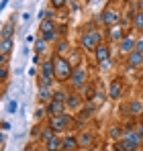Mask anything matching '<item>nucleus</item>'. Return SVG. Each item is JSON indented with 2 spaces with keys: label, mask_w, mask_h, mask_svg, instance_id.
<instances>
[{
  "label": "nucleus",
  "mask_w": 143,
  "mask_h": 151,
  "mask_svg": "<svg viewBox=\"0 0 143 151\" xmlns=\"http://www.w3.org/2000/svg\"><path fill=\"white\" fill-rule=\"evenodd\" d=\"M12 49V39H2L0 41V55H8Z\"/></svg>",
  "instance_id": "6ab92c4d"
},
{
  "label": "nucleus",
  "mask_w": 143,
  "mask_h": 151,
  "mask_svg": "<svg viewBox=\"0 0 143 151\" xmlns=\"http://www.w3.org/2000/svg\"><path fill=\"white\" fill-rule=\"evenodd\" d=\"M17 110H19V102L10 100V102H8V106H6V112H8V114H14Z\"/></svg>",
  "instance_id": "a878e982"
},
{
  "label": "nucleus",
  "mask_w": 143,
  "mask_h": 151,
  "mask_svg": "<svg viewBox=\"0 0 143 151\" xmlns=\"http://www.w3.org/2000/svg\"><path fill=\"white\" fill-rule=\"evenodd\" d=\"M94 110H96V106L92 104V102H88V104L84 106V112H82V114H86V116H90V114H92Z\"/></svg>",
  "instance_id": "c756f323"
},
{
  "label": "nucleus",
  "mask_w": 143,
  "mask_h": 151,
  "mask_svg": "<svg viewBox=\"0 0 143 151\" xmlns=\"http://www.w3.org/2000/svg\"><path fill=\"white\" fill-rule=\"evenodd\" d=\"M119 12L115 10V8H104V12H102V17H100V21H102V25L108 27V29H113V27L119 25Z\"/></svg>",
  "instance_id": "20e7f679"
},
{
  "label": "nucleus",
  "mask_w": 143,
  "mask_h": 151,
  "mask_svg": "<svg viewBox=\"0 0 143 151\" xmlns=\"http://www.w3.org/2000/svg\"><path fill=\"white\" fill-rule=\"evenodd\" d=\"M86 78H88V74H86L82 68H76V70L72 72V78H70V80H72V86H74V88H82V86H84V82H86Z\"/></svg>",
  "instance_id": "0eeeda50"
},
{
  "label": "nucleus",
  "mask_w": 143,
  "mask_h": 151,
  "mask_svg": "<svg viewBox=\"0 0 143 151\" xmlns=\"http://www.w3.org/2000/svg\"><path fill=\"white\" fill-rule=\"evenodd\" d=\"M51 61H53V78H55L57 82H68L72 78V72H74L70 61H68L66 57H61V55H53Z\"/></svg>",
  "instance_id": "f257e3e1"
},
{
  "label": "nucleus",
  "mask_w": 143,
  "mask_h": 151,
  "mask_svg": "<svg viewBox=\"0 0 143 151\" xmlns=\"http://www.w3.org/2000/svg\"><path fill=\"white\" fill-rule=\"evenodd\" d=\"M123 92H125V84L121 82L119 78H115L110 82V88H108V98L110 100H119L121 96H123Z\"/></svg>",
  "instance_id": "423d86ee"
},
{
  "label": "nucleus",
  "mask_w": 143,
  "mask_h": 151,
  "mask_svg": "<svg viewBox=\"0 0 143 151\" xmlns=\"http://www.w3.org/2000/svg\"><path fill=\"white\" fill-rule=\"evenodd\" d=\"M131 25H133V29H137V31L143 33V12H135V14H133Z\"/></svg>",
  "instance_id": "f3484780"
},
{
  "label": "nucleus",
  "mask_w": 143,
  "mask_h": 151,
  "mask_svg": "<svg viewBox=\"0 0 143 151\" xmlns=\"http://www.w3.org/2000/svg\"><path fill=\"white\" fill-rule=\"evenodd\" d=\"M61 151H78V137L68 135L61 139Z\"/></svg>",
  "instance_id": "9d476101"
},
{
  "label": "nucleus",
  "mask_w": 143,
  "mask_h": 151,
  "mask_svg": "<svg viewBox=\"0 0 143 151\" xmlns=\"http://www.w3.org/2000/svg\"><path fill=\"white\" fill-rule=\"evenodd\" d=\"M53 31H55V23H53V21H43V23H41V33H43V35L53 33Z\"/></svg>",
  "instance_id": "4be33fe9"
},
{
  "label": "nucleus",
  "mask_w": 143,
  "mask_h": 151,
  "mask_svg": "<svg viewBox=\"0 0 143 151\" xmlns=\"http://www.w3.org/2000/svg\"><path fill=\"white\" fill-rule=\"evenodd\" d=\"M4 141H6V139H4V135H2V131H0V149H2V145H4Z\"/></svg>",
  "instance_id": "58836bf2"
},
{
  "label": "nucleus",
  "mask_w": 143,
  "mask_h": 151,
  "mask_svg": "<svg viewBox=\"0 0 143 151\" xmlns=\"http://www.w3.org/2000/svg\"><path fill=\"white\" fill-rule=\"evenodd\" d=\"M139 119H141V125H143V112H141V114H139Z\"/></svg>",
  "instance_id": "a19ab883"
},
{
  "label": "nucleus",
  "mask_w": 143,
  "mask_h": 151,
  "mask_svg": "<svg viewBox=\"0 0 143 151\" xmlns=\"http://www.w3.org/2000/svg\"><path fill=\"white\" fill-rule=\"evenodd\" d=\"M94 143V135L92 133H82L78 137V147H90Z\"/></svg>",
  "instance_id": "2eb2a0df"
},
{
  "label": "nucleus",
  "mask_w": 143,
  "mask_h": 151,
  "mask_svg": "<svg viewBox=\"0 0 143 151\" xmlns=\"http://www.w3.org/2000/svg\"><path fill=\"white\" fill-rule=\"evenodd\" d=\"M129 112H131V114H141L143 112V102L141 100L129 102Z\"/></svg>",
  "instance_id": "a211bd4d"
},
{
  "label": "nucleus",
  "mask_w": 143,
  "mask_h": 151,
  "mask_svg": "<svg viewBox=\"0 0 143 151\" xmlns=\"http://www.w3.org/2000/svg\"><path fill=\"white\" fill-rule=\"evenodd\" d=\"M80 43H82V49L96 51L98 45H102V33H100V31H96V29H90L88 33H84V35H82Z\"/></svg>",
  "instance_id": "f03ea898"
},
{
  "label": "nucleus",
  "mask_w": 143,
  "mask_h": 151,
  "mask_svg": "<svg viewBox=\"0 0 143 151\" xmlns=\"http://www.w3.org/2000/svg\"><path fill=\"white\" fill-rule=\"evenodd\" d=\"M37 98H39L41 104H49V102L53 100V92H51V88H39Z\"/></svg>",
  "instance_id": "ddd939ff"
},
{
  "label": "nucleus",
  "mask_w": 143,
  "mask_h": 151,
  "mask_svg": "<svg viewBox=\"0 0 143 151\" xmlns=\"http://www.w3.org/2000/svg\"><path fill=\"white\" fill-rule=\"evenodd\" d=\"M6 78H8V70L6 68H0V82H6Z\"/></svg>",
  "instance_id": "72a5a7b5"
},
{
  "label": "nucleus",
  "mask_w": 143,
  "mask_h": 151,
  "mask_svg": "<svg viewBox=\"0 0 143 151\" xmlns=\"http://www.w3.org/2000/svg\"><path fill=\"white\" fill-rule=\"evenodd\" d=\"M0 151H2V149H0Z\"/></svg>",
  "instance_id": "79ce46f5"
},
{
  "label": "nucleus",
  "mask_w": 143,
  "mask_h": 151,
  "mask_svg": "<svg viewBox=\"0 0 143 151\" xmlns=\"http://www.w3.org/2000/svg\"><path fill=\"white\" fill-rule=\"evenodd\" d=\"M121 141H123V145L127 147V151H135V149L141 147V137H139L137 133H127Z\"/></svg>",
  "instance_id": "39448f33"
},
{
  "label": "nucleus",
  "mask_w": 143,
  "mask_h": 151,
  "mask_svg": "<svg viewBox=\"0 0 143 151\" xmlns=\"http://www.w3.org/2000/svg\"><path fill=\"white\" fill-rule=\"evenodd\" d=\"M108 135H110V139H115V141H117V139H123V129H121V125L110 127V133H108Z\"/></svg>",
  "instance_id": "5701e85b"
},
{
  "label": "nucleus",
  "mask_w": 143,
  "mask_h": 151,
  "mask_svg": "<svg viewBox=\"0 0 143 151\" xmlns=\"http://www.w3.org/2000/svg\"><path fill=\"white\" fill-rule=\"evenodd\" d=\"M6 61H8V55H0V68H4Z\"/></svg>",
  "instance_id": "e433bc0d"
},
{
  "label": "nucleus",
  "mask_w": 143,
  "mask_h": 151,
  "mask_svg": "<svg viewBox=\"0 0 143 151\" xmlns=\"http://www.w3.org/2000/svg\"><path fill=\"white\" fill-rule=\"evenodd\" d=\"M35 51H37V55L45 53V41H43V39H39V41L35 43Z\"/></svg>",
  "instance_id": "bb28decb"
},
{
  "label": "nucleus",
  "mask_w": 143,
  "mask_h": 151,
  "mask_svg": "<svg viewBox=\"0 0 143 151\" xmlns=\"http://www.w3.org/2000/svg\"><path fill=\"white\" fill-rule=\"evenodd\" d=\"M94 53H96V61H98V63H108V59H110V49H108V45H98Z\"/></svg>",
  "instance_id": "1a4fd4ad"
},
{
  "label": "nucleus",
  "mask_w": 143,
  "mask_h": 151,
  "mask_svg": "<svg viewBox=\"0 0 143 151\" xmlns=\"http://www.w3.org/2000/svg\"><path fill=\"white\" fill-rule=\"evenodd\" d=\"M137 6H139V12H143V0H141V2H137Z\"/></svg>",
  "instance_id": "ea45409f"
},
{
  "label": "nucleus",
  "mask_w": 143,
  "mask_h": 151,
  "mask_svg": "<svg viewBox=\"0 0 143 151\" xmlns=\"http://www.w3.org/2000/svg\"><path fill=\"white\" fill-rule=\"evenodd\" d=\"M72 123H74V119H72L70 114H57V116H51V119H49V129H51L53 133H61V131H66Z\"/></svg>",
  "instance_id": "7ed1b4c3"
},
{
  "label": "nucleus",
  "mask_w": 143,
  "mask_h": 151,
  "mask_svg": "<svg viewBox=\"0 0 143 151\" xmlns=\"http://www.w3.org/2000/svg\"><path fill=\"white\" fill-rule=\"evenodd\" d=\"M0 129H2V131H8V129H10V123H4V121H2V123H0Z\"/></svg>",
  "instance_id": "4c0bfd02"
},
{
  "label": "nucleus",
  "mask_w": 143,
  "mask_h": 151,
  "mask_svg": "<svg viewBox=\"0 0 143 151\" xmlns=\"http://www.w3.org/2000/svg\"><path fill=\"white\" fill-rule=\"evenodd\" d=\"M82 104V100H80V96L78 94H70L68 98H66V106H72V108H78Z\"/></svg>",
  "instance_id": "412c9836"
},
{
  "label": "nucleus",
  "mask_w": 143,
  "mask_h": 151,
  "mask_svg": "<svg viewBox=\"0 0 143 151\" xmlns=\"http://www.w3.org/2000/svg\"><path fill=\"white\" fill-rule=\"evenodd\" d=\"M53 137H55V133H53V131H51V129H43V131H41V139H43V141H45V143H47L49 139H53Z\"/></svg>",
  "instance_id": "393cba45"
},
{
  "label": "nucleus",
  "mask_w": 143,
  "mask_h": 151,
  "mask_svg": "<svg viewBox=\"0 0 143 151\" xmlns=\"http://www.w3.org/2000/svg\"><path fill=\"white\" fill-rule=\"evenodd\" d=\"M127 63H129V68L131 70H135V68H141L143 65V55L139 51H133V53H129L127 55Z\"/></svg>",
  "instance_id": "9b49d317"
},
{
  "label": "nucleus",
  "mask_w": 143,
  "mask_h": 151,
  "mask_svg": "<svg viewBox=\"0 0 143 151\" xmlns=\"http://www.w3.org/2000/svg\"><path fill=\"white\" fill-rule=\"evenodd\" d=\"M64 110H66V102L51 100L47 106H45V112H47L49 116H57V114H64Z\"/></svg>",
  "instance_id": "6e6552de"
},
{
  "label": "nucleus",
  "mask_w": 143,
  "mask_h": 151,
  "mask_svg": "<svg viewBox=\"0 0 143 151\" xmlns=\"http://www.w3.org/2000/svg\"><path fill=\"white\" fill-rule=\"evenodd\" d=\"M12 33H14V27H12V23L4 25V29H2V39H12Z\"/></svg>",
  "instance_id": "b1692460"
},
{
  "label": "nucleus",
  "mask_w": 143,
  "mask_h": 151,
  "mask_svg": "<svg viewBox=\"0 0 143 151\" xmlns=\"http://www.w3.org/2000/svg\"><path fill=\"white\" fill-rule=\"evenodd\" d=\"M119 49L123 55H129V53H133L135 51V39H131V37H125L123 41H121Z\"/></svg>",
  "instance_id": "f8f14e48"
},
{
  "label": "nucleus",
  "mask_w": 143,
  "mask_h": 151,
  "mask_svg": "<svg viewBox=\"0 0 143 151\" xmlns=\"http://www.w3.org/2000/svg\"><path fill=\"white\" fill-rule=\"evenodd\" d=\"M135 51H139L143 55V39H139V41H135Z\"/></svg>",
  "instance_id": "f704fd0d"
},
{
  "label": "nucleus",
  "mask_w": 143,
  "mask_h": 151,
  "mask_svg": "<svg viewBox=\"0 0 143 151\" xmlns=\"http://www.w3.org/2000/svg\"><path fill=\"white\" fill-rule=\"evenodd\" d=\"M47 151H61V139L53 137L47 141Z\"/></svg>",
  "instance_id": "aec40b11"
},
{
  "label": "nucleus",
  "mask_w": 143,
  "mask_h": 151,
  "mask_svg": "<svg viewBox=\"0 0 143 151\" xmlns=\"http://www.w3.org/2000/svg\"><path fill=\"white\" fill-rule=\"evenodd\" d=\"M41 39H43V41H45V43H51V41H53V39H55V41H57V31H53V33H47V35H43V37H41Z\"/></svg>",
  "instance_id": "c85d7f7f"
},
{
  "label": "nucleus",
  "mask_w": 143,
  "mask_h": 151,
  "mask_svg": "<svg viewBox=\"0 0 143 151\" xmlns=\"http://www.w3.org/2000/svg\"><path fill=\"white\" fill-rule=\"evenodd\" d=\"M51 6H53L55 10H59V8H64V6H68V2H64V0H53V2H51Z\"/></svg>",
  "instance_id": "7c9ffc66"
},
{
  "label": "nucleus",
  "mask_w": 143,
  "mask_h": 151,
  "mask_svg": "<svg viewBox=\"0 0 143 151\" xmlns=\"http://www.w3.org/2000/svg\"><path fill=\"white\" fill-rule=\"evenodd\" d=\"M53 100H57V102H66V94H64V92H55V94H53Z\"/></svg>",
  "instance_id": "2f4dec72"
},
{
  "label": "nucleus",
  "mask_w": 143,
  "mask_h": 151,
  "mask_svg": "<svg viewBox=\"0 0 143 151\" xmlns=\"http://www.w3.org/2000/svg\"><path fill=\"white\" fill-rule=\"evenodd\" d=\"M68 47H70V45H68V41H59V43H57V47H55V51H57L55 55H61Z\"/></svg>",
  "instance_id": "cd10ccee"
},
{
  "label": "nucleus",
  "mask_w": 143,
  "mask_h": 151,
  "mask_svg": "<svg viewBox=\"0 0 143 151\" xmlns=\"http://www.w3.org/2000/svg\"><path fill=\"white\" fill-rule=\"evenodd\" d=\"M84 90H86V92H84V94H86V98L90 100V98L94 96V86H88V88H84Z\"/></svg>",
  "instance_id": "473e14b6"
},
{
  "label": "nucleus",
  "mask_w": 143,
  "mask_h": 151,
  "mask_svg": "<svg viewBox=\"0 0 143 151\" xmlns=\"http://www.w3.org/2000/svg\"><path fill=\"white\" fill-rule=\"evenodd\" d=\"M41 78H49V80H55L53 78V61L47 59V61H43V65H41Z\"/></svg>",
  "instance_id": "4468645a"
},
{
  "label": "nucleus",
  "mask_w": 143,
  "mask_h": 151,
  "mask_svg": "<svg viewBox=\"0 0 143 151\" xmlns=\"http://www.w3.org/2000/svg\"><path fill=\"white\" fill-rule=\"evenodd\" d=\"M43 114H45V108H39V110L35 112V116H37V119H43Z\"/></svg>",
  "instance_id": "c9c22d12"
},
{
  "label": "nucleus",
  "mask_w": 143,
  "mask_h": 151,
  "mask_svg": "<svg viewBox=\"0 0 143 151\" xmlns=\"http://www.w3.org/2000/svg\"><path fill=\"white\" fill-rule=\"evenodd\" d=\"M125 39V33H123V27L121 25H117V27H113L110 29V41H123Z\"/></svg>",
  "instance_id": "dca6fc26"
}]
</instances>
